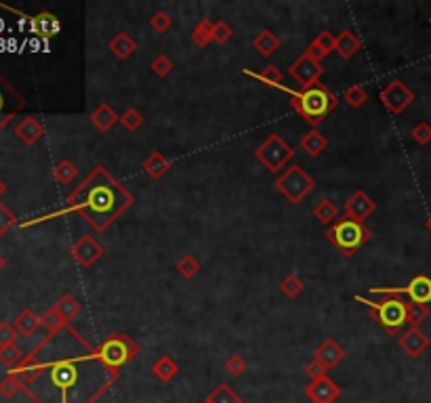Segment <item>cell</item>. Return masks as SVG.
Listing matches in <instances>:
<instances>
[{"mask_svg":"<svg viewBox=\"0 0 431 403\" xmlns=\"http://www.w3.org/2000/svg\"><path fill=\"white\" fill-rule=\"evenodd\" d=\"M97 347L89 343L76 355H63L53 362L44 359L36 347L11 372L17 374L25 387L49 374V383L59 391V403H95L118 380V374L108 372L95 355Z\"/></svg>","mask_w":431,"mask_h":403,"instance_id":"1","label":"cell"},{"mask_svg":"<svg viewBox=\"0 0 431 403\" xmlns=\"http://www.w3.org/2000/svg\"><path fill=\"white\" fill-rule=\"evenodd\" d=\"M133 193L120 181H116L106 166H95L87 179L65 198V206L40 221L74 212L82 217L95 231L104 234L133 206Z\"/></svg>","mask_w":431,"mask_h":403,"instance_id":"2","label":"cell"},{"mask_svg":"<svg viewBox=\"0 0 431 403\" xmlns=\"http://www.w3.org/2000/svg\"><path fill=\"white\" fill-rule=\"evenodd\" d=\"M278 91H285L290 97V105L292 110L309 124V127H318L322 124L339 105V97L324 87L322 82L309 87V89H299V91H290L285 84L276 87Z\"/></svg>","mask_w":431,"mask_h":403,"instance_id":"3","label":"cell"},{"mask_svg":"<svg viewBox=\"0 0 431 403\" xmlns=\"http://www.w3.org/2000/svg\"><path fill=\"white\" fill-rule=\"evenodd\" d=\"M142 353V347L137 340H133L131 336L127 334H110L106 336L95 355H97V362L112 374H118L120 376V368H125L127 364H131L133 359H137V355Z\"/></svg>","mask_w":431,"mask_h":403,"instance_id":"4","label":"cell"},{"mask_svg":"<svg viewBox=\"0 0 431 403\" xmlns=\"http://www.w3.org/2000/svg\"><path fill=\"white\" fill-rule=\"evenodd\" d=\"M358 302L373 311L375 321L392 336H398L402 328L408 324V307L411 302L402 296H385V300H368L366 296H356Z\"/></svg>","mask_w":431,"mask_h":403,"instance_id":"5","label":"cell"},{"mask_svg":"<svg viewBox=\"0 0 431 403\" xmlns=\"http://www.w3.org/2000/svg\"><path fill=\"white\" fill-rule=\"evenodd\" d=\"M370 229L364 223H358L349 217H339L328 229H326V240L347 259H351L368 240H370Z\"/></svg>","mask_w":431,"mask_h":403,"instance_id":"6","label":"cell"},{"mask_svg":"<svg viewBox=\"0 0 431 403\" xmlns=\"http://www.w3.org/2000/svg\"><path fill=\"white\" fill-rule=\"evenodd\" d=\"M274 185H276L278 193H282L290 204H301L313 191L316 183L299 164H292L276 179Z\"/></svg>","mask_w":431,"mask_h":403,"instance_id":"7","label":"cell"},{"mask_svg":"<svg viewBox=\"0 0 431 403\" xmlns=\"http://www.w3.org/2000/svg\"><path fill=\"white\" fill-rule=\"evenodd\" d=\"M255 158L270 170V172H280L288 166V162L294 158L292 145L280 134H270L257 149Z\"/></svg>","mask_w":431,"mask_h":403,"instance_id":"8","label":"cell"},{"mask_svg":"<svg viewBox=\"0 0 431 403\" xmlns=\"http://www.w3.org/2000/svg\"><path fill=\"white\" fill-rule=\"evenodd\" d=\"M370 292L383 296H408L413 305L427 307V302H431V277L417 275L402 288H373Z\"/></svg>","mask_w":431,"mask_h":403,"instance_id":"9","label":"cell"},{"mask_svg":"<svg viewBox=\"0 0 431 403\" xmlns=\"http://www.w3.org/2000/svg\"><path fill=\"white\" fill-rule=\"evenodd\" d=\"M288 74L296 80V84L301 89H309L313 84L320 82L322 74H324V65L320 59H316L307 49L303 51V55L288 68Z\"/></svg>","mask_w":431,"mask_h":403,"instance_id":"10","label":"cell"},{"mask_svg":"<svg viewBox=\"0 0 431 403\" xmlns=\"http://www.w3.org/2000/svg\"><path fill=\"white\" fill-rule=\"evenodd\" d=\"M379 99L381 103L385 105V110L392 114V116H400L404 114L413 101H415V93L402 82V80H392L381 93H379Z\"/></svg>","mask_w":431,"mask_h":403,"instance_id":"11","label":"cell"},{"mask_svg":"<svg viewBox=\"0 0 431 403\" xmlns=\"http://www.w3.org/2000/svg\"><path fill=\"white\" fill-rule=\"evenodd\" d=\"M70 252H72L74 261H76L80 267L91 269L104 257L106 250H104V246H101L93 236H80V238L72 244Z\"/></svg>","mask_w":431,"mask_h":403,"instance_id":"12","label":"cell"},{"mask_svg":"<svg viewBox=\"0 0 431 403\" xmlns=\"http://www.w3.org/2000/svg\"><path fill=\"white\" fill-rule=\"evenodd\" d=\"M25 108V99L0 76V131L8 124V120Z\"/></svg>","mask_w":431,"mask_h":403,"instance_id":"13","label":"cell"},{"mask_svg":"<svg viewBox=\"0 0 431 403\" xmlns=\"http://www.w3.org/2000/svg\"><path fill=\"white\" fill-rule=\"evenodd\" d=\"M341 387L328 376H320L305 387V395L311 403H335L341 397Z\"/></svg>","mask_w":431,"mask_h":403,"instance_id":"14","label":"cell"},{"mask_svg":"<svg viewBox=\"0 0 431 403\" xmlns=\"http://www.w3.org/2000/svg\"><path fill=\"white\" fill-rule=\"evenodd\" d=\"M375 210H377V202H375L366 191H362V189H358L356 193H351V196L347 198L345 206H343L345 217H349V219H354V221H358V223H364Z\"/></svg>","mask_w":431,"mask_h":403,"instance_id":"15","label":"cell"},{"mask_svg":"<svg viewBox=\"0 0 431 403\" xmlns=\"http://www.w3.org/2000/svg\"><path fill=\"white\" fill-rule=\"evenodd\" d=\"M400 349L411 357V359H419L427 349H430L431 340L430 336L421 330V328H408L400 338H398Z\"/></svg>","mask_w":431,"mask_h":403,"instance_id":"16","label":"cell"},{"mask_svg":"<svg viewBox=\"0 0 431 403\" xmlns=\"http://www.w3.org/2000/svg\"><path fill=\"white\" fill-rule=\"evenodd\" d=\"M313 357L320 359L328 370H332L335 366H339V364L345 359V349H343L335 338H326V340H322V345L316 349Z\"/></svg>","mask_w":431,"mask_h":403,"instance_id":"17","label":"cell"},{"mask_svg":"<svg viewBox=\"0 0 431 403\" xmlns=\"http://www.w3.org/2000/svg\"><path fill=\"white\" fill-rule=\"evenodd\" d=\"M91 124L99 131V133H110L116 122H120V116L112 110L110 103H99L93 112H91Z\"/></svg>","mask_w":431,"mask_h":403,"instance_id":"18","label":"cell"},{"mask_svg":"<svg viewBox=\"0 0 431 403\" xmlns=\"http://www.w3.org/2000/svg\"><path fill=\"white\" fill-rule=\"evenodd\" d=\"M15 134H17V139H19L21 143H25V145H36V143L44 136V127H42L36 118L27 116V118H21V120L17 122Z\"/></svg>","mask_w":431,"mask_h":403,"instance_id":"19","label":"cell"},{"mask_svg":"<svg viewBox=\"0 0 431 403\" xmlns=\"http://www.w3.org/2000/svg\"><path fill=\"white\" fill-rule=\"evenodd\" d=\"M110 51H112V55L116 57V59H120V61H127L135 51H137V40L131 36V34H127V32H118L112 40H110Z\"/></svg>","mask_w":431,"mask_h":403,"instance_id":"20","label":"cell"},{"mask_svg":"<svg viewBox=\"0 0 431 403\" xmlns=\"http://www.w3.org/2000/svg\"><path fill=\"white\" fill-rule=\"evenodd\" d=\"M61 23L53 13H40L36 17H32V32L38 34L40 38H53L55 34H59Z\"/></svg>","mask_w":431,"mask_h":403,"instance_id":"21","label":"cell"},{"mask_svg":"<svg viewBox=\"0 0 431 403\" xmlns=\"http://www.w3.org/2000/svg\"><path fill=\"white\" fill-rule=\"evenodd\" d=\"M337 49V36L332 34V32H328V30H322L316 38H313V42L307 46V51L316 57V59H324V57H328L332 51Z\"/></svg>","mask_w":431,"mask_h":403,"instance_id":"22","label":"cell"},{"mask_svg":"<svg viewBox=\"0 0 431 403\" xmlns=\"http://www.w3.org/2000/svg\"><path fill=\"white\" fill-rule=\"evenodd\" d=\"M144 170L149 179L160 181V179L170 170V160L164 158L160 151H151V153L144 160Z\"/></svg>","mask_w":431,"mask_h":403,"instance_id":"23","label":"cell"},{"mask_svg":"<svg viewBox=\"0 0 431 403\" xmlns=\"http://www.w3.org/2000/svg\"><path fill=\"white\" fill-rule=\"evenodd\" d=\"M13 326H15V330H17L19 336H32V334H36L38 328L42 326V319H40L32 309H23V311L15 317Z\"/></svg>","mask_w":431,"mask_h":403,"instance_id":"24","label":"cell"},{"mask_svg":"<svg viewBox=\"0 0 431 403\" xmlns=\"http://www.w3.org/2000/svg\"><path fill=\"white\" fill-rule=\"evenodd\" d=\"M151 374H154L160 383H170V380H175L177 374H179V364H177L173 357H168V355H160V357L154 362V366H151Z\"/></svg>","mask_w":431,"mask_h":403,"instance_id":"25","label":"cell"},{"mask_svg":"<svg viewBox=\"0 0 431 403\" xmlns=\"http://www.w3.org/2000/svg\"><path fill=\"white\" fill-rule=\"evenodd\" d=\"M253 49L263 57H272L280 49V38L272 30H263L253 38Z\"/></svg>","mask_w":431,"mask_h":403,"instance_id":"26","label":"cell"},{"mask_svg":"<svg viewBox=\"0 0 431 403\" xmlns=\"http://www.w3.org/2000/svg\"><path fill=\"white\" fill-rule=\"evenodd\" d=\"M360 49H362V40H360L354 32L343 30V32L337 36V49H335V51H337L343 59H351Z\"/></svg>","mask_w":431,"mask_h":403,"instance_id":"27","label":"cell"},{"mask_svg":"<svg viewBox=\"0 0 431 403\" xmlns=\"http://www.w3.org/2000/svg\"><path fill=\"white\" fill-rule=\"evenodd\" d=\"M326 147H328V139L320 131H316V129H311L309 133L303 134V139H301V149L307 155H311V158H318Z\"/></svg>","mask_w":431,"mask_h":403,"instance_id":"28","label":"cell"},{"mask_svg":"<svg viewBox=\"0 0 431 403\" xmlns=\"http://www.w3.org/2000/svg\"><path fill=\"white\" fill-rule=\"evenodd\" d=\"M55 311L70 324L74 317H78V315L82 313V302H80L76 296H72V294H63V296L55 302Z\"/></svg>","mask_w":431,"mask_h":403,"instance_id":"29","label":"cell"},{"mask_svg":"<svg viewBox=\"0 0 431 403\" xmlns=\"http://www.w3.org/2000/svg\"><path fill=\"white\" fill-rule=\"evenodd\" d=\"M311 215H313L322 225H332V223L339 219V208H337V204H335L332 200L322 198V200L313 206Z\"/></svg>","mask_w":431,"mask_h":403,"instance_id":"30","label":"cell"},{"mask_svg":"<svg viewBox=\"0 0 431 403\" xmlns=\"http://www.w3.org/2000/svg\"><path fill=\"white\" fill-rule=\"evenodd\" d=\"M244 74L246 76H251V78H255V80H259V82H263V84H268V87H272V89H276V87H280L282 84V72L276 68V65H266L261 72H251V70H244Z\"/></svg>","mask_w":431,"mask_h":403,"instance_id":"31","label":"cell"},{"mask_svg":"<svg viewBox=\"0 0 431 403\" xmlns=\"http://www.w3.org/2000/svg\"><path fill=\"white\" fill-rule=\"evenodd\" d=\"M53 177L59 185H72L78 177V168L72 160H61L53 168Z\"/></svg>","mask_w":431,"mask_h":403,"instance_id":"32","label":"cell"},{"mask_svg":"<svg viewBox=\"0 0 431 403\" xmlns=\"http://www.w3.org/2000/svg\"><path fill=\"white\" fill-rule=\"evenodd\" d=\"M213 34H215V23L211 19H202L192 32V42L200 49H204L213 42Z\"/></svg>","mask_w":431,"mask_h":403,"instance_id":"33","label":"cell"},{"mask_svg":"<svg viewBox=\"0 0 431 403\" xmlns=\"http://www.w3.org/2000/svg\"><path fill=\"white\" fill-rule=\"evenodd\" d=\"M206 399L211 403H242V397H240L230 385H225V383H221L219 387H215Z\"/></svg>","mask_w":431,"mask_h":403,"instance_id":"34","label":"cell"},{"mask_svg":"<svg viewBox=\"0 0 431 403\" xmlns=\"http://www.w3.org/2000/svg\"><path fill=\"white\" fill-rule=\"evenodd\" d=\"M40 319H42V326L49 330V334H59V332H63L65 328H70V324L55 311V307H51Z\"/></svg>","mask_w":431,"mask_h":403,"instance_id":"35","label":"cell"},{"mask_svg":"<svg viewBox=\"0 0 431 403\" xmlns=\"http://www.w3.org/2000/svg\"><path fill=\"white\" fill-rule=\"evenodd\" d=\"M177 273H179L183 279H194V277L200 273V261H198L194 255H183V257L177 261Z\"/></svg>","mask_w":431,"mask_h":403,"instance_id":"36","label":"cell"},{"mask_svg":"<svg viewBox=\"0 0 431 403\" xmlns=\"http://www.w3.org/2000/svg\"><path fill=\"white\" fill-rule=\"evenodd\" d=\"M343 99L347 101V105H349V108L358 110V108H362V105L368 101V93H366V89H364L362 84H354V87L345 89Z\"/></svg>","mask_w":431,"mask_h":403,"instance_id":"37","label":"cell"},{"mask_svg":"<svg viewBox=\"0 0 431 403\" xmlns=\"http://www.w3.org/2000/svg\"><path fill=\"white\" fill-rule=\"evenodd\" d=\"M23 389H25L23 380H21L17 374H13V372H8L6 378L0 383V395L6 397V399H13V397H15L19 391H23Z\"/></svg>","mask_w":431,"mask_h":403,"instance_id":"38","label":"cell"},{"mask_svg":"<svg viewBox=\"0 0 431 403\" xmlns=\"http://www.w3.org/2000/svg\"><path fill=\"white\" fill-rule=\"evenodd\" d=\"M303 279L296 275V273H288L287 277L280 281V292L288 296V298H296L301 292H303Z\"/></svg>","mask_w":431,"mask_h":403,"instance_id":"39","label":"cell"},{"mask_svg":"<svg viewBox=\"0 0 431 403\" xmlns=\"http://www.w3.org/2000/svg\"><path fill=\"white\" fill-rule=\"evenodd\" d=\"M23 351L17 347V345H6V347H0V364L6 366V368H15L21 359H23Z\"/></svg>","mask_w":431,"mask_h":403,"instance_id":"40","label":"cell"},{"mask_svg":"<svg viewBox=\"0 0 431 403\" xmlns=\"http://www.w3.org/2000/svg\"><path fill=\"white\" fill-rule=\"evenodd\" d=\"M144 114L137 110V108H129L123 116H120V124L129 131V133H135L144 127Z\"/></svg>","mask_w":431,"mask_h":403,"instance_id":"41","label":"cell"},{"mask_svg":"<svg viewBox=\"0 0 431 403\" xmlns=\"http://www.w3.org/2000/svg\"><path fill=\"white\" fill-rule=\"evenodd\" d=\"M173 25V17L166 13V11H156L151 17H149V27L156 32V34H166Z\"/></svg>","mask_w":431,"mask_h":403,"instance_id":"42","label":"cell"},{"mask_svg":"<svg viewBox=\"0 0 431 403\" xmlns=\"http://www.w3.org/2000/svg\"><path fill=\"white\" fill-rule=\"evenodd\" d=\"M246 370H249V364H246V359H244L242 355H238V353H234V355L225 362V372H227L230 376H234V378H240Z\"/></svg>","mask_w":431,"mask_h":403,"instance_id":"43","label":"cell"},{"mask_svg":"<svg viewBox=\"0 0 431 403\" xmlns=\"http://www.w3.org/2000/svg\"><path fill=\"white\" fill-rule=\"evenodd\" d=\"M430 317V309L423 305H413L408 307V326L411 328H421V324Z\"/></svg>","mask_w":431,"mask_h":403,"instance_id":"44","label":"cell"},{"mask_svg":"<svg viewBox=\"0 0 431 403\" xmlns=\"http://www.w3.org/2000/svg\"><path fill=\"white\" fill-rule=\"evenodd\" d=\"M151 72L156 74V76H160V78H166L170 72H173V68H175V63L166 57V55H156L154 57V61H151Z\"/></svg>","mask_w":431,"mask_h":403,"instance_id":"45","label":"cell"},{"mask_svg":"<svg viewBox=\"0 0 431 403\" xmlns=\"http://www.w3.org/2000/svg\"><path fill=\"white\" fill-rule=\"evenodd\" d=\"M234 36V30H232V25L227 23V21H217L215 23V34H213V42H217V44H225V42H230V38Z\"/></svg>","mask_w":431,"mask_h":403,"instance_id":"46","label":"cell"},{"mask_svg":"<svg viewBox=\"0 0 431 403\" xmlns=\"http://www.w3.org/2000/svg\"><path fill=\"white\" fill-rule=\"evenodd\" d=\"M15 223H17L15 212H13L11 208H6V206L0 202V238H2L6 231H11V229L15 227Z\"/></svg>","mask_w":431,"mask_h":403,"instance_id":"47","label":"cell"},{"mask_svg":"<svg viewBox=\"0 0 431 403\" xmlns=\"http://www.w3.org/2000/svg\"><path fill=\"white\" fill-rule=\"evenodd\" d=\"M411 136L415 143L419 145H430L431 143V124L427 122H419L413 131H411Z\"/></svg>","mask_w":431,"mask_h":403,"instance_id":"48","label":"cell"},{"mask_svg":"<svg viewBox=\"0 0 431 403\" xmlns=\"http://www.w3.org/2000/svg\"><path fill=\"white\" fill-rule=\"evenodd\" d=\"M328 372H330V370H328L320 359H316V357L305 366V374H307L311 380H316V378H320V376H328Z\"/></svg>","mask_w":431,"mask_h":403,"instance_id":"49","label":"cell"},{"mask_svg":"<svg viewBox=\"0 0 431 403\" xmlns=\"http://www.w3.org/2000/svg\"><path fill=\"white\" fill-rule=\"evenodd\" d=\"M17 330H15V326L13 324H6V321H2L0 324V347H6V345H15V340H17Z\"/></svg>","mask_w":431,"mask_h":403,"instance_id":"50","label":"cell"},{"mask_svg":"<svg viewBox=\"0 0 431 403\" xmlns=\"http://www.w3.org/2000/svg\"><path fill=\"white\" fill-rule=\"evenodd\" d=\"M8 191V185H6V181L4 179H0V200H2V196Z\"/></svg>","mask_w":431,"mask_h":403,"instance_id":"51","label":"cell"},{"mask_svg":"<svg viewBox=\"0 0 431 403\" xmlns=\"http://www.w3.org/2000/svg\"><path fill=\"white\" fill-rule=\"evenodd\" d=\"M4 267H6V259H4V257L0 255V271H2Z\"/></svg>","mask_w":431,"mask_h":403,"instance_id":"52","label":"cell"},{"mask_svg":"<svg viewBox=\"0 0 431 403\" xmlns=\"http://www.w3.org/2000/svg\"><path fill=\"white\" fill-rule=\"evenodd\" d=\"M425 227H427V229H430V231H431V217H430V219H427V223H425Z\"/></svg>","mask_w":431,"mask_h":403,"instance_id":"53","label":"cell"},{"mask_svg":"<svg viewBox=\"0 0 431 403\" xmlns=\"http://www.w3.org/2000/svg\"><path fill=\"white\" fill-rule=\"evenodd\" d=\"M204 403H211V402H208V399H204Z\"/></svg>","mask_w":431,"mask_h":403,"instance_id":"54","label":"cell"}]
</instances>
